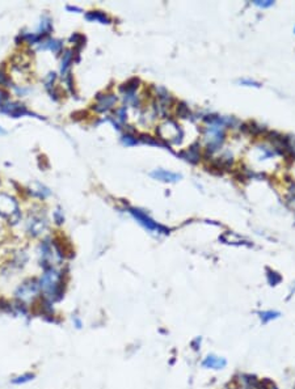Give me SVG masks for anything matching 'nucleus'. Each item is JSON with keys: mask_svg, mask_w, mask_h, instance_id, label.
Listing matches in <instances>:
<instances>
[{"mask_svg": "<svg viewBox=\"0 0 295 389\" xmlns=\"http://www.w3.org/2000/svg\"><path fill=\"white\" fill-rule=\"evenodd\" d=\"M71 63H72V52L68 50V51H66L65 54H63V58H62V67H61L62 76H65V78L67 76L68 68H70Z\"/></svg>", "mask_w": 295, "mask_h": 389, "instance_id": "obj_15", "label": "nucleus"}, {"mask_svg": "<svg viewBox=\"0 0 295 389\" xmlns=\"http://www.w3.org/2000/svg\"><path fill=\"white\" fill-rule=\"evenodd\" d=\"M177 113H178V116H180V117L186 118L189 116V114H190V112H189V109H188V107H186V105H185V104H180V106L177 107Z\"/></svg>", "mask_w": 295, "mask_h": 389, "instance_id": "obj_18", "label": "nucleus"}, {"mask_svg": "<svg viewBox=\"0 0 295 389\" xmlns=\"http://www.w3.org/2000/svg\"><path fill=\"white\" fill-rule=\"evenodd\" d=\"M117 117H118V120L122 121V122L125 121V117H126V109H125V107H121L120 110H118Z\"/></svg>", "mask_w": 295, "mask_h": 389, "instance_id": "obj_22", "label": "nucleus"}, {"mask_svg": "<svg viewBox=\"0 0 295 389\" xmlns=\"http://www.w3.org/2000/svg\"><path fill=\"white\" fill-rule=\"evenodd\" d=\"M39 291L43 299L54 303L63 296V275L58 269L47 267L38 279Z\"/></svg>", "mask_w": 295, "mask_h": 389, "instance_id": "obj_1", "label": "nucleus"}, {"mask_svg": "<svg viewBox=\"0 0 295 389\" xmlns=\"http://www.w3.org/2000/svg\"><path fill=\"white\" fill-rule=\"evenodd\" d=\"M52 20H50L49 16H43L42 19H41V23H39V26H38V30H37V36L41 37V34H49L50 32H52Z\"/></svg>", "mask_w": 295, "mask_h": 389, "instance_id": "obj_13", "label": "nucleus"}, {"mask_svg": "<svg viewBox=\"0 0 295 389\" xmlns=\"http://www.w3.org/2000/svg\"><path fill=\"white\" fill-rule=\"evenodd\" d=\"M240 83H241V84H248V85H255V87H260L259 83H256V81H253V80H240Z\"/></svg>", "mask_w": 295, "mask_h": 389, "instance_id": "obj_23", "label": "nucleus"}, {"mask_svg": "<svg viewBox=\"0 0 295 389\" xmlns=\"http://www.w3.org/2000/svg\"><path fill=\"white\" fill-rule=\"evenodd\" d=\"M266 276H268V282H269L272 286H276L277 283L281 282V276H279L276 271L268 270V274H266Z\"/></svg>", "mask_w": 295, "mask_h": 389, "instance_id": "obj_17", "label": "nucleus"}, {"mask_svg": "<svg viewBox=\"0 0 295 389\" xmlns=\"http://www.w3.org/2000/svg\"><path fill=\"white\" fill-rule=\"evenodd\" d=\"M46 228V221L41 217H32L29 221H28V231L32 236H38L43 232V230Z\"/></svg>", "mask_w": 295, "mask_h": 389, "instance_id": "obj_9", "label": "nucleus"}, {"mask_svg": "<svg viewBox=\"0 0 295 389\" xmlns=\"http://www.w3.org/2000/svg\"><path fill=\"white\" fill-rule=\"evenodd\" d=\"M72 324H74V326L76 327V329H81V326H83V322H81L79 316H72Z\"/></svg>", "mask_w": 295, "mask_h": 389, "instance_id": "obj_21", "label": "nucleus"}, {"mask_svg": "<svg viewBox=\"0 0 295 389\" xmlns=\"http://www.w3.org/2000/svg\"><path fill=\"white\" fill-rule=\"evenodd\" d=\"M259 317L263 324H268V322L273 321V320H276V318L279 317V312L272 311V309H269V311L259 312Z\"/></svg>", "mask_w": 295, "mask_h": 389, "instance_id": "obj_16", "label": "nucleus"}, {"mask_svg": "<svg viewBox=\"0 0 295 389\" xmlns=\"http://www.w3.org/2000/svg\"><path fill=\"white\" fill-rule=\"evenodd\" d=\"M85 19L88 21H99L101 24H111V19L105 15L104 12H100V11H93V12H88L85 15Z\"/></svg>", "mask_w": 295, "mask_h": 389, "instance_id": "obj_11", "label": "nucleus"}, {"mask_svg": "<svg viewBox=\"0 0 295 389\" xmlns=\"http://www.w3.org/2000/svg\"><path fill=\"white\" fill-rule=\"evenodd\" d=\"M255 4H256L257 7H261V8H269V7H272L273 4H274V2L273 0H256L255 2Z\"/></svg>", "mask_w": 295, "mask_h": 389, "instance_id": "obj_20", "label": "nucleus"}, {"mask_svg": "<svg viewBox=\"0 0 295 389\" xmlns=\"http://www.w3.org/2000/svg\"><path fill=\"white\" fill-rule=\"evenodd\" d=\"M0 215L3 217H7L12 223H17L20 217L19 204L16 199L8 194L2 193L0 194Z\"/></svg>", "mask_w": 295, "mask_h": 389, "instance_id": "obj_3", "label": "nucleus"}, {"mask_svg": "<svg viewBox=\"0 0 295 389\" xmlns=\"http://www.w3.org/2000/svg\"><path fill=\"white\" fill-rule=\"evenodd\" d=\"M122 142L123 144H126V146H133V144H136V143H138V139L134 138V136L129 135V134H126V135L122 138Z\"/></svg>", "mask_w": 295, "mask_h": 389, "instance_id": "obj_19", "label": "nucleus"}, {"mask_svg": "<svg viewBox=\"0 0 295 389\" xmlns=\"http://www.w3.org/2000/svg\"><path fill=\"white\" fill-rule=\"evenodd\" d=\"M117 97L114 94H103V96H99L97 102L94 105V109L96 112H107L109 109L113 107V105L116 104Z\"/></svg>", "mask_w": 295, "mask_h": 389, "instance_id": "obj_7", "label": "nucleus"}, {"mask_svg": "<svg viewBox=\"0 0 295 389\" xmlns=\"http://www.w3.org/2000/svg\"><path fill=\"white\" fill-rule=\"evenodd\" d=\"M0 110H2V113L4 114H8V116H11V117L13 118H19V117H23V116H28V114H32L30 112H28L25 109V106H23V105H20V104H16V102H7V104H0Z\"/></svg>", "mask_w": 295, "mask_h": 389, "instance_id": "obj_5", "label": "nucleus"}, {"mask_svg": "<svg viewBox=\"0 0 295 389\" xmlns=\"http://www.w3.org/2000/svg\"><path fill=\"white\" fill-rule=\"evenodd\" d=\"M181 156L185 160H188L189 162H193V164H195L200 160V153H198V149L195 148V146H191L190 148L184 151Z\"/></svg>", "mask_w": 295, "mask_h": 389, "instance_id": "obj_14", "label": "nucleus"}, {"mask_svg": "<svg viewBox=\"0 0 295 389\" xmlns=\"http://www.w3.org/2000/svg\"><path fill=\"white\" fill-rule=\"evenodd\" d=\"M62 47H63V45H62L61 41H58V39H45V41H42L41 42V45H39V49L41 50H50V51L53 52H59L62 50Z\"/></svg>", "mask_w": 295, "mask_h": 389, "instance_id": "obj_10", "label": "nucleus"}, {"mask_svg": "<svg viewBox=\"0 0 295 389\" xmlns=\"http://www.w3.org/2000/svg\"><path fill=\"white\" fill-rule=\"evenodd\" d=\"M227 366V360L222 357H218L215 354H209L202 360V367L208 368V370H223L224 367Z\"/></svg>", "mask_w": 295, "mask_h": 389, "instance_id": "obj_6", "label": "nucleus"}, {"mask_svg": "<svg viewBox=\"0 0 295 389\" xmlns=\"http://www.w3.org/2000/svg\"><path fill=\"white\" fill-rule=\"evenodd\" d=\"M151 177H154L155 180H160V181L175 182L181 179V175L169 172V171H164V169H156V171L151 173Z\"/></svg>", "mask_w": 295, "mask_h": 389, "instance_id": "obj_8", "label": "nucleus"}, {"mask_svg": "<svg viewBox=\"0 0 295 389\" xmlns=\"http://www.w3.org/2000/svg\"><path fill=\"white\" fill-rule=\"evenodd\" d=\"M34 377H36V375L33 372H25L23 373V375H17V376L13 377V379L11 380V383H12L13 385H24V384L33 381Z\"/></svg>", "mask_w": 295, "mask_h": 389, "instance_id": "obj_12", "label": "nucleus"}, {"mask_svg": "<svg viewBox=\"0 0 295 389\" xmlns=\"http://www.w3.org/2000/svg\"><path fill=\"white\" fill-rule=\"evenodd\" d=\"M39 294H41V291H39L38 281L29 279V281H25L23 285H20L17 287V290L15 291V298L17 299V302L25 305L34 302L38 298Z\"/></svg>", "mask_w": 295, "mask_h": 389, "instance_id": "obj_2", "label": "nucleus"}, {"mask_svg": "<svg viewBox=\"0 0 295 389\" xmlns=\"http://www.w3.org/2000/svg\"><path fill=\"white\" fill-rule=\"evenodd\" d=\"M129 212L134 216V219H135L138 223L140 224V226H143V227L146 228V230L151 231V232H156V234H169V230L168 228H166L164 226H162V224H158L156 221H154L153 219L150 216H147L144 212H142L140 210H136V208H129Z\"/></svg>", "mask_w": 295, "mask_h": 389, "instance_id": "obj_4", "label": "nucleus"}]
</instances>
